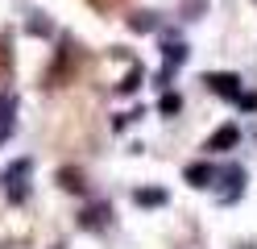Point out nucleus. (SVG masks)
Returning a JSON list of instances; mask_svg holds the SVG:
<instances>
[{
    "mask_svg": "<svg viewBox=\"0 0 257 249\" xmlns=\"http://www.w3.org/2000/svg\"><path fill=\"white\" fill-rule=\"evenodd\" d=\"M207 83H212V88H220L224 96H236V79H232V75H207Z\"/></svg>",
    "mask_w": 257,
    "mask_h": 249,
    "instance_id": "1",
    "label": "nucleus"
},
{
    "mask_svg": "<svg viewBox=\"0 0 257 249\" xmlns=\"http://www.w3.org/2000/svg\"><path fill=\"white\" fill-rule=\"evenodd\" d=\"M232 141H236V129H220L216 137H212V149H216V145L224 149V145H232Z\"/></svg>",
    "mask_w": 257,
    "mask_h": 249,
    "instance_id": "2",
    "label": "nucleus"
},
{
    "mask_svg": "<svg viewBox=\"0 0 257 249\" xmlns=\"http://www.w3.org/2000/svg\"><path fill=\"white\" fill-rule=\"evenodd\" d=\"M162 191H137V204H162Z\"/></svg>",
    "mask_w": 257,
    "mask_h": 249,
    "instance_id": "3",
    "label": "nucleus"
},
{
    "mask_svg": "<svg viewBox=\"0 0 257 249\" xmlns=\"http://www.w3.org/2000/svg\"><path fill=\"white\" fill-rule=\"evenodd\" d=\"M191 179H195V183H199V187H203V183H207V179H212V171H207V166H191Z\"/></svg>",
    "mask_w": 257,
    "mask_h": 249,
    "instance_id": "4",
    "label": "nucleus"
},
{
    "mask_svg": "<svg viewBox=\"0 0 257 249\" xmlns=\"http://www.w3.org/2000/svg\"><path fill=\"white\" fill-rule=\"evenodd\" d=\"M5 62H9V58H5V50H0V71H5Z\"/></svg>",
    "mask_w": 257,
    "mask_h": 249,
    "instance_id": "5",
    "label": "nucleus"
}]
</instances>
